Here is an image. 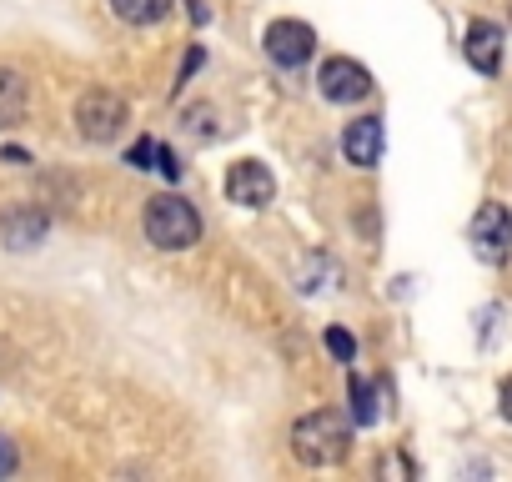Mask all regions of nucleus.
I'll list each match as a JSON object with an SVG mask.
<instances>
[{
	"instance_id": "obj_1",
	"label": "nucleus",
	"mask_w": 512,
	"mask_h": 482,
	"mask_svg": "<svg viewBox=\"0 0 512 482\" xmlns=\"http://www.w3.org/2000/svg\"><path fill=\"white\" fill-rule=\"evenodd\" d=\"M347 447H352V427H347V417H337V412H327V407L307 412V417L292 427V452H297L307 467H332V462L347 457Z\"/></svg>"
},
{
	"instance_id": "obj_2",
	"label": "nucleus",
	"mask_w": 512,
	"mask_h": 482,
	"mask_svg": "<svg viewBox=\"0 0 512 482\" xmlns=\"http://www.w3.org/2000/svg\"><path fill=\"white\" fill-rule=\"evenodd\" d=\"M141 226H146V241H151V247H161V252H186V247H196V241H201V216L181 196H151Z\"/></svg>"
},
{
	"instance_id": "obj_3",
	"label": "nucleus",
	"mask_w": 512,
	"mask_h": 482,
	"mask_svg": "<svg viewBox=\"0 0 512 482\" xmlns=\"http://www.w3.org/2000/svg\"><path fill=\"white\" fill-rule=\"evenodd\" d=\"M472 252L487 262V267H502L512 257V211L502 201H487L477 216H472Z\"/></svg>"
},
{
	"instance_id": "obj_4",
	"label": "nucleus",
	"mask_w": 512,
	"mask_h": 482,
	"mask_svg": "<svg viewBox=\"0 0 512 482\" xmlns=\"http://www.w3.org/2000/svg\"><path fill=\"white\" fill-rule=\"evenodd\" d=\"M121 126H126V101L116 91H86L76 101V131L86 141H116Z\"/></svg>"
},
{
	"instance_id": "obj_5",
	"label": "nucleus",
	"mask_w": 512,
	"mask_h": 482,
	"mask_svg": "<svg viewBox=\"0 0 512 482\" xmlns=\"http://www.w3.org/2000/svg\"><path fill=\"white\" fill-rule=\"evenodd\" d=\"M226 196H231L236 206H246V211H262V206H272V196H277V176H272L262 161H236L231 176H226Z\"/></svg>"
},
{
	"instance_id": "obj_6",
	"label": "nucleus",
	"mask_w": 512,
	"mask_h": 482,
	"mask_svg": "<svg viewBox=\"0 0 512 482\" xmlns=\"http://www.w3.org/2000/svg\"><path fill=\"white\" fill-rule=\"evenodd\" d=\"M317 86H322V96H327V101L352 106V101H362V96L372 91V76H367V66H357L352 56H332V61L322 66Z\"/></svg>"
},
{
	"instance_id": "obj_7",
	"label": "nucleus",
	"mask_w": 512,
	"mask_h": 482,
	"mask_svg": "<svg viewBox=\"0 0 512 482\" xmlns=\"http://www.w3.org/2000/svg\"><path fill=\"white\" fill-rule=\"evenodd\" d=\"M312 51H317V31L312 26H302V21H277V26H267V56L277 61V66H307L312 61Z\"/></svg>"
},
{
	"instance_id": "obj_8",
	"label": "nucleus",
	"mask_w": 512,
	"mask_h": 482,
	"mask_svg": "<svg viewBox=\"0 0 512 482\" xmlns=\"http://www.w3.org/2000/svg\"><path fill=\"white\" fill-rule=\"evenodd\" d=\"M462 51H467L472 71H482V76H497V71H502V31H497L492 21H472Z\"/></svg>"
},
{
	"instance_id": "obj_9",
	"label": "nucleus",
	"mask_w": 512,
	"mask_h": 482,
	"mask_svg": "<svg viewBox=\"0 0 512 482\" xmlns=\"http://www.w3.org/2000/svg\"><path fill=\"white\" fill-rule=\"evenodd\" d=\"M342 151L352 166H377L382 161V121L377 116H362L342 131Z\"/></svg>"
},
{
	"instance_id": "obj_10",
	"label": "nucleus",
	"mask_w": 512,
	"mask_h": 482,
	"mask_svg": "<svg viewBox=\"0 0 512 482\" xmlns=\"http://www.w3.org/2000/svg\"><path fill=\"white\" fill-rule=\"evenodd\" d=\"M6 241L16 252H26V247H36V241L51 231V221H46V211H36V206H16V211H6Z\"/></svg>"
},
{
	"instance_id": "obj_11",
	"label": "nucleus",
	"mask_w": 512,
	"mask_h": 482,
	"mask_svg": "<svg viewBox=\"0 0 512 482\" xmlns=\"http://www.w3.org/2000/svg\"><path fill=\"white\" fill-rule=\"evenodd\" d=\"M26 96H31L26 76L11 71V66H0V126H16L26 116Z\"/></svg>"
},
{
	"instance_id": "obj_12",
	"label": "nucleus",
	"mask_w": 512,
	"mask_h": 482,
	"mask_svg": "<svg viewBox=\"0 0 512 482\" xmlns=\"http://www.w3.org/2000/svg\"><path fill=\"white\" fill-rule=\"evenodd\" d=\"M111 11H116L126 26H156V21H166L171 0H111Z\"/></svg>"
},
{
	"instance_id": "obj_13",
	"label": "nucleus",
	"mask_w": 512,
	"mask_h": 482,
	"mask_svg": "<svg viewBox=\"0 0 512 482\" xmlns=\"http://www.w3.org/2000/svg\"><path fill=\"white\" fill-rule=\"evenodd\" d=\"M347 392H352V422H357V427H372V422H377V392H372L362 377H352Z\"/></svg>"
},
{
	"instance_id": "obj_14",
	"label": "nucleus",
	"mask_w": 512,
	"mask_h": 482,
	"mask_svg": "<svg viewBox=\"0 0 512 482\" xmlns=\"http://www.w3.org/2000/svg\"><path fill=\"white\" fill-rule=\"evenodd\" d=\"M327 352H332V357H342V362H352V357H357V342H352L342 327H332V332H327Z\"/></svg>"
},
{
	"instance_id": "obj_15",
	"label": "nucleus",
	"mask_w": 512,
	"mask_h": 482,
	"mask_svg": "<svg viewBox=\"0 0 512 482\" xmlns=\"http://www.w3.org/2000/svg\"><path fill=\"white\" fill-rule=\"evenodd\" d=\"M126 161L136 166V171H146V166H156V141L146 136V141H136L131 151H126Z\"/></svg>"
},
{
	"instance_id": "obj_16",
	"label": "nucleus",
	"mask_w": 512,
	"mask_h": 482,
	"mask_svg": "<svg viewBox=\"0 0 512 482\" xmlns=\"http://www.w3.org/2000/svg\"><path fill=\"white\" fill-rule=\"evenodd\" d=\"M156 166H161V176H171V181L181 176V161H176V151H171V146H156Z\"/></svg>"
},
{
	"instance_id": "obj_17",
	"label": "nucleus",
	"mask_w": 512,
	"mask_h": 482,
	"mask_svg": "<svg viewBox=\"0 0 512 482\" xmlns=\"http://www.w3.org/2000/svg\"><path fill=\"white\" fill-rule=\"evenodd\" d=\"M16 462H21V457H16V442H11V437H0V477H11Z\"/></svg>"
},
{
	"instance_id": "obj_18",
	"label": "nucleus",
	"mask_w": 512,
	"mask_h": 482,
	"mask_svg": "<svg viewBox=\"0 0 512 482\" xmlns=\"http://www.w3.org/2000/svg\"><path fill=\"white\" fill-rule=\"evenodd\" d=\"M497 397H502V417H507V422H512V377H507V382H502V387H497Z\"/></svg>"
}]
</instances>
